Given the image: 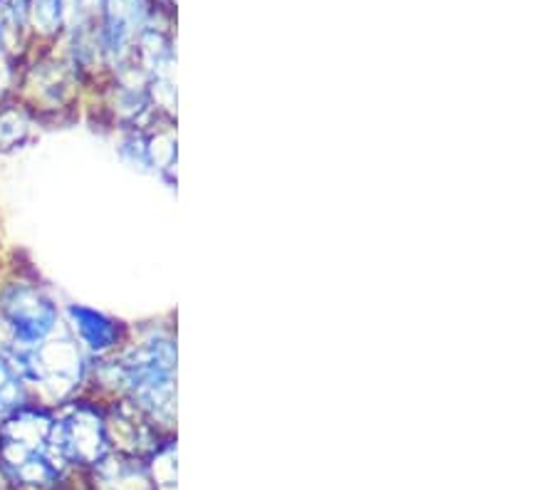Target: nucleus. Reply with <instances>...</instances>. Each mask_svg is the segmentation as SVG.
Here are the masks:
<instances>
[{
  "label": "nucleus",
  "instance_id": "2",
  "mask_svg": "<svg viewBox=\"0 0 557 490\" xmlns=\"http://www.w3.org/2000/svg\"><path fill=\"white\" fill-rule=\"evenodd\" d=\"M0 350H5V347H0ZM5 352L28 385L33 399L40 404L55 409L70 399L87 394L92 360L83 352V347L72 340L65 327L33 350Z\"/></svg>",
  "mask_w": 557,
  "mask_h": 490
},
{
  "label": "nucleus",
  "instance_id": "1",
  "mask_svg": "<svg viewBox=\"0 0 557 490\" xmlns=\"http://www.w3.org/2000/svg\"><path fill=\"white\" fill-rule=\"evenodd\" d=\"M62 327V305L48 285L28 267L0 263V347L33 350Z\"/></svg>",
  "mask_w": 557,
  "mask_h": 490
},
{
  "label": "nucleus",
  "instance_id": "12",
  "mask_svg": "<svg viewBox=\"0 0 557 490\" xmlns=\"http://www.w3.org/2000/svg\"><path fill=\"white\" fill-rule=\"evenodd\" d=\"M0 263H3V257H0Z\"/></svg>",
  "mask_w": 557,
  "mask_h": 490
},
{
  "label": "nucleus",
  "instance_id": "11",
  "mask_svg": "<svg viewBox=\"0 0 557 490\" xmlns=\"http://www.w3.org/2000/svg\"><path fill=\"white\" fill-rule=\"evenodd\" d=\"M23 60H17L8 52H0V104L13 100L17 95V77H21Z\"/></svg>",
  "mask_w": 557,
  "mask_h": 490
},
{
  "label": "nucleus",
  "instance_id": "8",
  "mask_svg": "<svg viewBox=\"0 0 557 490\" xmlns=\"http://www.w3.org/2000/svg\"><path fill=\"white\" fill-rule=\"evenodd\" d=\"M42 122L17 97L0 104V156H13L38 141Z\"/></svg>",
  "mask_w": 557,
  "mask_h": 490
},
{
  "label": "nucleus",
  "instance_id": "3",
  "mask_svg": "<svg viewBox=\"0 0 557 490\" xmlns=\"http://www.w3.org/2000/svg\"><path fill=\"white\" fill-rule=\"evenodd\" d=\"M85 87L87 79L62 52L55 55L45 50L35 58L28 52L21 65L15 97L42 122V127H48L70 120L79 110Z\"/></svg>",
  "mask_w": 557,
  "mask_h": 490
},
{
  "label": "nucleus",
  "instance_id": "9",
  "mask_svg": "<svg viewBox=\"0 0 557 490\" xmlns=\"http://www.w3.org/2000/svg\"><path fill=\"white\" fill-rule=\"evenodd\" d=\"M33 394L21 372L15 369V364L5 350H0V422L5 416H11L17 409L30 404Z\"/></svg>",
  "mask_w": 557,
  "mask_h": 490
},
{
  "label": "nucleus",
  "instance_id": "13",
  "mask_svg": "<svg viewBox=\"0 0 557 490\" xmlns=\"http://www.w3.org/2000/svg\"><path fill=\"white\" fill-rule=\"evenodd\" d=\"M67 490H72V488H67Z\"/></svg>",
  "mask_w": 557,
  "mask_h": 490
},
{
  "label": "nucleus",
  "instance_id": "4",
  "mask_svg": "<svg viewBox=\"0 0 557 490\" xmlns=\"http://www.w3.org/2000/svg\"><path fill=\"white\" fill-rule=\"evenodd\" d=\"M52 445H55L60 458L67 463L72 474L77 476L107 456L112 449L110 436H107L104 399L95 394H79L55 406Z\"/></svg>",
  "mask_w": 557,
  "mask_h": 490
},
{
  "label": "nucleus",
  "instance_id": "5",
  "mask_svg": "<svg viewBox=\"0 0 557 490\" xmlns=\"http://www.w3.org/2000/svg\"><path fill=\"white\" fill-rule=\"evenodd\" d=\"M62 323L89 360H102L120 352L132 335V327L120 317L92 305H83V302L62 305Z\"/></svg>",
  "mask_w": 557,
  "mask_h": 490
},
{
  "label": "nucleus",
  "instance_id": "7",
  "mask_svg": "<svg viewBox=\"0 0 557 490\" xmlns=\"http://www.w3.org/2000/svg\"><path fill=\"white\" fill-rule=\"evenodd\" d=\"M85 490H154L147 463L127 453L110 451L95 466L79 474Z\"/></svg>",
  "mask_w": 557,
  "mask_h": 490
},
{
  "label": "nucleus",
  "instance_id": "6",
  "mask_svg": "<svg viewBox=\"0 0 557 490\" xmlns=\"http://www.w3.org/2000/svg\"><path fill=\"white\" fill-rule=\"evenodd\" d=\"M104 416L112 451L147 458L149 453L166 439L164 431H161L137 404H132L129 399H107Z\"/></svg>",
  "mask_w": 557,
  "mask_h": 490
},
{
  "label": "nucleus",
  "instance_id": "10",
  "mask_svg": "<svg viewBox=\"0 0 557 490\" xmlns=\"http://www.w3.org/2000/svg\"><path fill=\"white\" fill-rule=\"evenodd\" d=\"M147 474L154 490H176V445L174 439L161 441L147 458Z\"/></svg>",
  "mask_w": 557,
  "mask_h": 490
}]
</instances>
